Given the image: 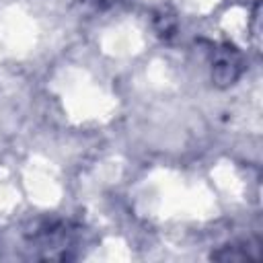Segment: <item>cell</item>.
Masks as SVG:
<instances>
[{
    "label": "cell",
    "mask_w": 263,
    "mask_h": 263,
    "mask_svg": "<svg viewBox=\"0 0 263 263\" xmlns=\"http://www.w3.org/2000/svg\"><path fill=\"white\" fill-rule=\"evenodd\" d=\"M240 74V62L236 58V53L230 49H226L224 55H218L216 62H214V80L220 84V86H226V84H232Z\"/></svg>",
    "instance_id": "6da1fadb"
},
{
    "label": "cell",
    "mask_w": 263,
    "mask_h": 263,
    "mask_svg": "<svg viewBox=\"0 0 263 263\" xmlns=\"http://www.w3.org/2000/svg\"><path fill=\"white\" fill-rule=\"evenodd\" d=\"M154 23H156V31H158L162 37L173 35V31H175V18H173V16H168V14H158V16L154 18Z\"/></svg>",
    "instance_id": "7a4b0ae2"
}]
</instances>
